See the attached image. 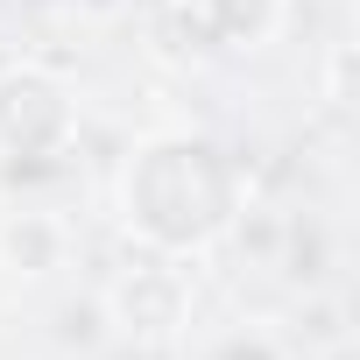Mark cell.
<instances>
[{
	"mask_svg": "<svg viewBox=\"0 0 360 360\" xmlns=\"http://www.w3.org/2000/svg\"><path fill=\"white\" fill-rule=\"evenodd\" d=\"M120 212L155 248H205L233 219V176L212 141L162 134V141L134 148V162L120 176Z\"/></svg>",
	"mask_w": 360,
	"mask_h": 360,
	"instance_id": "cell-1",
	"label": "cell"
}]
</instances>
